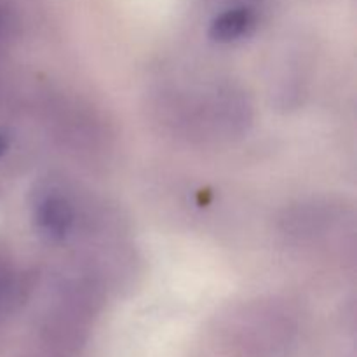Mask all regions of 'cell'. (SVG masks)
I'll use <instances>...</instances> for the list:
<instances>
[{"instance_id":"cell-1","label":"cell","mask_w":357,"mask_h":357,"mask_svg":"<svg viewBox=\"0 0 357 357\" xmlns=\"http://www.w3.org/2000/svg\"><path fill=\"white\" fill-rule=\"evenodd\" d=\"M72 204L61 195H47L35 206V230L45 243H61L73 225Z\"/></svg>"},{"instance_id":"cell-2","label":"cell","mask_w":357,"mask_h":357,"mask_svg":"<svg viewBox=\"0 0 357 357\" xmlns=\"http://www.w3.org/2000/svg\"><path fill=\"white\" fill-rule=\"evenodd\" d=\"M255 26L253 10L246 7L229 9L216 16L209 26V37L218 44H230L250 33Z\"/></svg>"},{"instance_id":"cell-3","label":"cell","mask_w":357,"mask_h":357,"mask_svg":"<svg viewBox=\"0 0 357 357\" xmlns=\"http://www.w3.org/2000/svg\"><path fill=\"white\" fill-rule=\"evenodd\" d=\"M9 150V138L3 131H0V157H3Z\"/></svg>"}]
</instances>
